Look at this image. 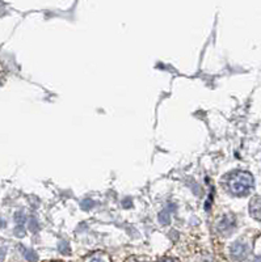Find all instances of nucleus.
Returning <instances> with one entry per match:
<instances>
[{
  "label": "nucleus",
  "mask_w": 261,
  "mask_h": 262,
  "mask_svg": "<svg viewBox=\"0 0 261 262\" xmlns=\"http://www.w3.org/2000/svg\"><path fill=\"white\" fill-rule=\"evenodd\" d=\"M156 262H180V261L176 258H172V257H164V258H160Z\"/></svg>",
  "instance_id": "obj_5"
},
{
  "label": "nucleus",
  "mask_w": 261,
  "mask_h": 262,
  "mask_svg": "<svg viewBox=\"0 0 261 262\" xmlns=\"http://www.w3.org/2000/svg\"><path fill=\"white\" fill-rule=\"evenodd\" d=\"M249 214L256 221L261 222V196H253L252 201L249 202Z\"/></svg>",
  "instance_id": "obj_2"
},
{
  "label": "nucleus",
  "mask_w": 261,
  "mask_h": 262,
  "mask_svg": "<svg viewBox=\"0 0 261 262\" xmlns=\"http://www.w3.org/2000/svg\"><path fill=\"white\" fill-rule=\"evenodd\" d=\"M83 262H112L107 253L104 252H95V253L89 254L88 257L84 258Z\"/></svg>",
  "instance_id": "obj_4"
},
{
  "label": "nucleus",
  "mask_w": 261,
  "mask_h": 262,
  "mask_svg": "<svg viewBox=\"0 0 261 262\" xmlns=\"http://www.w3.org/2000/svg\"><path fill=\"white\" fill-rule=\"evenodd\" d=\"M226 186L235 195H246L253 188V177L246 170H235L226 177Z\"/></svg>",
  "instance_id": "obj_1"
},
{
  "label": "nucleus",
  "mask_w": 261,
  "mask_h": 262,
  "mask_svg": "<svg viewBox=\"0 0 261 262\" xmlns=\"http://www.w3.org/2000/svg\"><path fill=\"white\" fill-rule=\"evenodd\" d=\"M231 254L235 259H244L247 257V254H248V248H247L246 244L236 243V244L232 245Z\"/></svg>",
  "instance_id": "obj_3"
}]
</instances>
